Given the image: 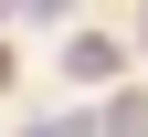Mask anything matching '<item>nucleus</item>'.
<instances>
[{"label":"nucleus","instance_id":"f257e3e1","mask_svg":"<svg viewBox=\"0 0 148 137\" xmlns=\"http://www.w3.org/2000/svg\"><path fill=\"white\" fill-rule=\"evenodd\" d=\"M64 74H74V85H106V74H116V42H95V32L64 42Z\"/></svg>","mask_w":148,"mask_h":137},{"label":"nucleus","instance_id":"f03ea898","mask_svg":"<svg viewBox=\"0 0 148 137\" xmlns=\"http://www.w3.org/2000/svg\"><path fill=\"white\" fill-rule=\"evenodd\" d=\"M21 11H42V21H53V11H64V0H21Z\"/></svg>","mask_w":148,"mask_h":137}]
</instances>
